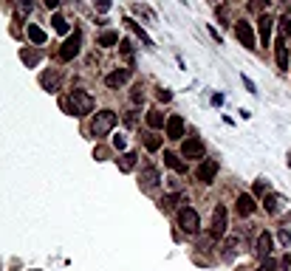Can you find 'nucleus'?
I'll return each instance as SVG.
<instances>
[{
	"instance_id": "3",
	"label": "nucleus",
	"mask_w": 291,
	"mask_h": 271,
	"mask_svg": "<svg viewBox=\"0 0 291 271\" xmlns=\"http://www.w3.org/2000/svg\"><path fill=\"white\" fill-rule=\"evenodd\" d=\"M178 226L184 229L187 235H195L198 229H201V220H198V212L193 206H181L178 209Z\"/></svg>"
},
{
	"instance_id": "40",
	"label": "nucleus",
	"mask_w": 291,
	"mask_h": 271,
	"mask_svg": "<svg viewBox=\"0 0 291 271\" xmlns=\"http://www.w3.org/2000/svg\"><path fill=\"white\" fill-rule=\"evenodd\" d=\"M280 240H283L286 246H289V243H291V235H289V232H280Z\"/></svg>"
},
{
	"instance_id": "32",
	"label": "nucleus",
	"mask_w": 291,
	"mask_h": 271,
	"mask_svg": "<svg viewBox=\"0 0 291 271\" xmlns=\"http://www.w3.org/2000/svg\"><path fill=\"white\" fill-rule=\"evenodd\" d=\"M269 6V0H249V9L252 11H260V9H266Z\"/></svg>"
},
{
	"instance_id": "26",
	"label": "nucleus",
	"mask_w": 291,
	"mask_h": 271,
	"mask_svg": "<svg viewBox=\"0 0 291 271\" xmlns=\"http://www.w3.org/2000/svg\"><path fill=\"white\" fill-rule=\"evenodd\" d=\"M119 51H122V57L127 62H133V43L130 40H122V43H119Z\"/></svg>"
},
{
	"instance_id": "4",
	"label": "nucleus",
	"mask_w": 291,
	"mask_h": 271,
	"mask_svg": "<svg viewBox=\"0 0 291 271\" xmlns=\"http://www.w3.org/2000/svg\"><path fill=\"white\" fill-rule=\"evenodd\" d=\"M80 45H82V34L74 28V34H68V40H65L62 48H60V60L62 62H71L77 54H80Z\"/></svg>"
},
{
	"instance_id": "15",
	"label": "nucleus",
	"mask_w": 291,
	"mask_h": 271,
	"mask_svg": "<svg viewBox=\"0 0 291 271\" xmlns=\"http://www.w3.org/2000/svg\"><path fill=\"white\" fill-rule=\"evenodd\" d=\"M255 254L257 257H269V254H272V235H269V232H263V235L257 237V249H255Z\"/></svg>"
},
{
	"instance_id": "12",
	"label": "nucleus",
	"mask_w": 291,
	"mask_h": 271,
	"mask_svg": "<svg viewBox=\"0 0 291 271\" xmlns=\"http://www.w3.org/2000/svg\"><path fill=\"white\" fill-rule=\"evenodd\" d=\"M198 181H203V184H209L212 178H215V175H218V161H203L201 167H198Z\"/></svg>"
},
{
	"instance_id": "25",
	"label": "nucleus",
	"mask_w": 291,
	"mask_h": 271,
	"mask_svg": "<svg viewBox=\"0 0 291 271\" xmlns=\"http://www.w3.org/2000/svg\"><path fill=\"white\" fill-rule=\"evenodd\" d=\"M124 23H127V26H130V28H133V31H136V34H139V37H141V43H144V45H153V40H150V37H147V34H144V28H141V26H139V23H133V20H130V17L124 20Z\"/></svg>"
},
{
	"instance_id": "7",
	"label": "nucleus",
	"mask_w": 291,
	"mask_h": 271,
	"mask_svg": "<svg viewBox=\"0 0 291 271\" xmlns=\"http://www.w3.org/2000/svg\"><path fill=\"white\" fill-rule=\"evenodd\" d=\"M235 37H238L240 40V45H246L249 51H252V48H255V28L249 26L246 20H240V23H235Z\"/></svg>"
},
{
	"instance_id": "20",
	"label": "nucleus",
	"mask_w": 291,
	"mask_h": 271,
	"mask_svg": "<svg viewBox=\"0 0 291 271\" xmlns=\"http://www.w3.org/2000/svg\"><path fill=\"white\" fill-rule=\"evenodd\" d=\"M147 124H150L153 130H161V127H164V113H161V110H150V113H147Z\"/></svg>"
},
{
	"instance_id": "1",
	"label": "nucleus",
	"mask_w": 291,
	"mask_h": 271,
	"mask_svg": "<svg viewBox=\"0 0 291 271\" xmlns=\"http://www.w3.org/2000/svg\"><path fill=\"white\" fill-rule=\"evenodd\" d=\"M94 96H91L88 90H80V88H74L71 90V96H68V110L74 116H85V113H91L94 110Z\"/></svg>"
},
{
	"instance_id": "22",
	"label": "nucleus",
	"mask_w": 291,
	"mask_h": 271,
	"mask_svg": "<svg viewBox=\"0 0 291 271\" xmlns=\"http://www.w3.org/2000/svg\"><path fill=\"white\" fill-rule=\"evenodd\" d=\"M144 147L150 150V153H156V150L161 147V136H156V133H147V136H144Z\"/></svg>"
},
{
	"instance_id": "29",
	"label": "nucleus",
	"mask_w": 291,
	"mask_h": 271,
	"mask_svg": "<svg viewBox=\"0 0 291 271\" xmlns=\"http://www.w3.org/2000/svg\"><path fill=\"white\" fill-rule=\"evenodd\" d=\"M130 99H133V105H141V102H144V88L136 85L133 88V93H130Z\"/></svg>"
},
{
	"instance_id": "18",
	"label": "nucleus",
	"mask_w": 291,
	"mask_h": 271,
	"mask_svg": "<svg viewBox=\"0 0 291 271\" xmlns=\"http://www.w3.org/2000/svg\"><path fill=\"white\" fill-rule=\"evenodd\" d=\"M164 164H167L170 170H176V173H187V164L176 156V153H164Z\"/></svg>"
},
{
	"instance_id": "6",
	"label": "nucleus",
	"mask_w": 291,
	"mask_h": 271,
	"mask_svg": "<svg viewBox=\"0 0 291 271\" xmlns=\"http://www.w3.org/2000/svg\"><path fill=\"white\" fill-rule=\"evenodd\" d=\"M181 156H184V158H203V156H206V144H203L201 139L190 136V139L181 144Z\"/></svg>"
},
{
	"instance_id": "21",
	"label": "nucleus",
	"mask_w": 291,
	"mask_h": 271,
	"mask_svg": "<svg viewBox=\"0 0 291 271\" xmlns=\"http://www.w3.org/2000/svg\"><path fill=\"white\" fill-rule=\"evenodd\" d=\"M40 82H43V88H45V90H51V93L60 88V77H57V74H43Z\"/></svg>"
},
{
	"instance_id": "8",
	"label": "nucleus",
	"mask_w": 291,
	"mask_h": 271,
	"mask_svg": "<svg viewBox=\"0 0 291 271\" xmlns=\"http://www.w3.org/2000/svg\"><path fill=\"white\" fill-rule=\"evenodd\" d=\"M130 74H133L130 68H116V71H110V74L105 77V85L107 88H122L124 82L130 79Z\"/></svg>"
},
{
	"instance_id": "42",
	"label": "nucleus",
	"mask_w": 291,
	"mask_h": 271,
	"mask_svg": "<svg viewBox=\"0 0 291 271\" xmlns=\"http://www.w3.org/2000/svg\"><path fill=\"white\" fill-rule=\"evenodd\" d=\"M286 3H291V0H286Z\"/></svg>"
},
{
	"instance_id": "30",
	"label": "nucleus",
	"mask_w": 291,
	"mask_h": 271,
	"mask_svg": "<svg viewBox=\"0 0 291 271\" xmlns=\"http://www.w3.org/2000/svg\"><path fill=\"white\" fill-rule=\"evenodd\" d=\"M280 34L283 37H291V14H286V17L280 20Z\"/></svg>"
},
{
	"instance_id": "16",
	"label": "nucleus",
	"mask_w": 291,
	"mask_h": 271,
	"mask_svg": "<svg viewBox=\"0 0 291 271\" xmlns=\"http://www.w3.org/2000/svg\"><path fill=\"white\" fill-rule=\"evenodd\" d=\"M26 34H28V40H31L34 45H43L45 40H48V34H45L40 26H34V23H28V26H26Z\"/></svg>"
},
{
	"instance_id": "31",
	"label": "nucleus",
	"mask_w": 291,
	"mask_h": 271,
	"mask_svg": "<svg viewBox=\"0 0 291 271\" xmlns=\"http://www.w3.org/2000/svg\"><path fill=\"white\" fill-rule=\"evenodd\" d=\"M178 203V195H167V198H161V209L164 212H170L173 206Z\"/></svg>"
},
{
	"instance_id": "23",
	"label": "nucleus",
	"mask_w": 291,
	"mask_h": 271,
	"mask_svg": "<svg viewBox=\"0 0 291 271\" xmlns=\"http://www.w3.org/2000/svg\"><path fill=\"white\" fill-rule=\"evenodd\" d=\"M116 43H122L116 31H105V34L99 37V45H105V48H110V45H116Z\"/></svg>"
},
{
	"instance_id": "13",
	"label": "nucleus",
	"mask_w": 291,
	"mask_h": 271,
	"mask_svg": "<svg viewBox=\"0 0 291 271\" xmlns=\"http://www.w3.org/2000/svg\"><path fill=\"white\" fill-rule=\"evenodd\" d=\"M274 60H277V68H280L283 74L289 71V48H286L283 40H277V45H274Z\"/></svg>"
},
{
	"instance_id": "14",
	"label": "nucleus",
	"mask_w": 291,
	"mask_h": 271,
	"mask_svg": "<svg viewBox=\"0 0 291 271\" xmlns=\"http://www.w3.org/2000/svg\"><path fill=\"white\" fill-rule=\"evenodd\" d=\"M139 184L144 186V189H150V186H156V184H159V170H156V167H144V170H141Z\"/></svg>"
},
{
	"instance_id": "36",
	"label": "nucleus",
	"mask_w": 291,
	"mask_h": 271,
	"mask_svg": "<svg viewBox=\"0 0 291 271\" xmlns=\"http://www.w3.org/2000/svg\"><path fill=\"white\" fill-rule=\"evenodd\" d=\"M94 3H97L99 11H107V9H110V0H94Z\"/></svg>"
},
{
	"instance_id": "39",
	"label": "nucleus",
	"mask_w": 291,
	"mask_h": 271,
	"mask_svg": "<svg viewBox=\"0 0 291 271\" xmlns=\"http://www.w3.org/2000/svg\"><path fill=\"white\" fill-rule=\"evenodd\" d=\"M45 6H48L51 11H57V6H60V0H45Z\"/></svg>"
},
{
	"instance_id": "41",
	"label": "nucleus",
	"mask_w": 291,
	"mask_h": 271,
	"mask_svg": "<svg viewBox=\"0 0 291 271\" xmlns=\"http://www.w3.org/2000/svg\"><path fill=\"white\" fill-rule=\"evenodd\" d=\"M289 167H291V156H289Z\"/></svg>"
},
{
	"instance_id": "10",
	"label": "nucleus",
	"mask_w": 291,
	"mask_h": 271,
	"mask_svg": "<svg viewBox=\"0 0 291 271\" xmlns=\"http://www.w3.org/2000/svg\"><path fill=\"white\" fill-rule=\"evenodd\" d=\"M272 26H274V20L269 17V14H263V17L257 20V34H260V45H269V40H272Z\"/></svg>"
},
{
	"instance_id": "9",
	"label": "nucleus",
	"mask_w": 291,
	"mask_h": 271,
	"mask_svg": "<svg viewBox=\"0 0 291 271\" xmlns=\"http://www.w3.org/2000/svg\"><path fill=\"white\" fill-rule=\"evenodd\" d=\"M164 130H167V139L178 141L184 136V119H181V116H170L167 124H164Z\"/></svg>"
},
{
	"instance_id": "11",
	"label": "nucleus",
	"mask_w": 291,
	"mask_h": 271,
	"mask_svg": "<svg viewBox=\"0 0 291 271\" xmlns=\"http://www.w3.org/2000/svg\"><path fill=\"white\" fill-rule=\"evenodd\" d=\"M235 209H238V215L240 218H249L252 212H255V198L252 195H238V201H235Z\"/></svg>"
},
{
	"instance_id": "17",
	"label": "nucleus",
	"mask_w": 291,
	"mask_h": 271,
	"mask_svg": "<svg viewBox=\"0 0 291 271\" xmlns=\"http://www.w3.org/2000/svg\"><path fill=\"white\" fill-rule=\"evenodd\" d=\"M116 164H119L122 173H130L133 167H136V153H122V156L116 158Z\"/></svg>"
},
{
	"instance_id": "24",
	"label": "nucleus",
	"mask_w": 291,
	"mask_h": 271,
	"mask_svg": "<svg viewBox=\"0 0 291 271\" xmlns=\"http://www.w3.org/2000/svg\"><path fill=\"white\" fill-rule=\"evenodd\" d=\"M51 23H54V31H60V34H68V20L62 17V14H54Z\"/></svg>"
},
{
	"instance_id": "33",
	"label": "nucleus",
	"mask_w": 291,
	"mask_h": 271,
	"mask_svg": "<svg viewBox=\"0 0 291 271\" xmlns=\"http://www.w3.org/2000/svg\"><path fill=\"white\" fill-rule=\"evenodd\" d=\"M113 147L119 150V153H124V147H127V141H124V136H113Z\"/></svg>"
},
{
	"instance_id": "28",
	"label": "nucleus",
	"mask_w": 291,
	"mask_h": 271,
	"mask_svg": "<svg viewBox=\"0 0 291 271\" xmlns=\"http://www.w3.org/2000/svg\"><path fill=\"white\" fill-rule=\"evenodd\" d=\"M280 209V198H277V195H269V198H266V212H277Z\"/></svg>"
},
{
	"instance_id": "38",
	"label": "nucleus",
	"mask_w": 291,
	"mask_h": 271,
	"mask_svg": "<svg viewBox=\"0 0 291 271\" xmlns=\"http://www.w3.org/2000/svg\"><path fill=\"white\" fill-rule=\"evenodd\" d=\"M243 85H246V90H249V93H255V90H257V88H255V82H252L249 77H243Z\"/></svg>"
},
{
	"instance_id": "27",
	"label": "nucleus",
	"mask_w": 291,
	"mask_h": 271,
	"mask_svg": "<svg viewBox=\"0 0 291 271\" xmlns=\"http://www.w3.org/2000/svg\"><path fill=\"white\" fill-rule=\"evenodd\" d=\"M31 11V0H17V20H23Z\"/></svg>"
},
{
	"instance_id": "35",
	"label": "nucleus",
	"mask_w": 291,
	"mask_h": 271,
	"mask_svg": "<svg viewBox=\"0 0 291 271\" xmlns=\"http://www.w3.org/2000/svg\"><path fill=\"white\" fill-rule=\"evenodd\" d=\"M266 189H269V184H266V181H257V184H255V195H263Z\"/></svg>"
},
{
	"instance_id": "2",
	"label": "nucleus",
	"mask_w": 291,
	"mask_h": 271,
	"mask_svg": "<svg viewBox=\"0 0 291 271\" xmlns=\"http://www.w3.org/2000/svg\"><path fill=\"white\" fill-rule=\"evenodd\" d=\"M116 122H119V116H116L113 110H99V113L94 116V122H91V133H94V136H107V133L116 127Z\"/></svg>"
},
{
	"instance_id": "37",
	"label": "nucleus",
	"mask_w": 291,
	"mask_h": 271,
	"mask_svg": "<svg viewBox=\"0 0 291 271\" xmlns=\"http://www.w3.org/2000/svg\"><path fill=\"white\" fill-rule=\"evenodd\" d=\"M159 99H161V102H170V99H173V93H170L167 88H161V90H159Z\"/></svg>"
},
{
	"instance_id": "34",
	"label": "nucleus",
	"mask_w": 291,
	"mask_h": 271,
	"mask_svg": "<svg viewBox=\"0 0 291 271\" xmlns=\"http://www.w3.org/2000/svg\"><path fill=\"white\" fill-rule=\"evenodd\" d=\"M274 269H277V260H272V257H266V263H263V266H260L257 271H274Z\"/></svg>"
},
{
	"instance_id": "5",
	"label": "nucleus",
	"mask_w": 291,
	"mask_h": 271,
	"mask_svg": "<svg viewBox=\"0 0 291 271\" xmlns=\"http://www.w3.org/2000/svg\"><path fill=\"white\" fill-rule=\"evenodd\" d=\"M226 206L223 203H218L215 206V212H212V226H209V235L212 237H223V232H226Z\"/></svg>"
},
{
	"instance_id": "19",
	"label": "nucleus",
	"mask_w": 291,
	"mask_h": 271,
	"mask_svg": "<svg viewBox=\"0 0 291 271\" xmlns=\"http://www.w3.org/2000/svg\"><path fill=\"white\" fill-rule=\"evenodd\" d=\"M40 57H43V54L37 51V48H23V51H20V60L26 62V65H31V68L40 62Z\"/></svg>"
}]
</instances>
